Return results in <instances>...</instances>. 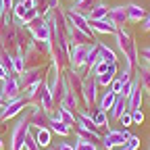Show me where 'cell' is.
I'll list each match as a JSON object with an SVG mask.
<instances>
[{
    "label": "cell",
    "mask_w": 150,
    "mask_h": 150,
    "mask_svg": "<svg viewBox=\"0 0 150 150\" xmlns=\"http://www.w3.org/2000/svg\"><path fill=\"white\" fill-rule=\"evenodd\" d=\"M27 31H29V35L33 38V40H50V35H52V31H50V21L46 17H38V19H33V21L25 27Z\"/></svg>",
    "instance_id": "cell-9"
},
{
    "label": "cell",
    "mask_w": 150,
    "mask_h": 150,
    "mask_svg": "<svg viewBox=\"0 0 150 150\" xmlns=\"http://www.w3.org/2000/svg\"><path fill=\"white\" fill-rule=\"evenodd\" d=\"M33 102H35V104H40L46 112H52V110L56 108L54 98H52V92H50V88H48V81H46V79L40 83V90H38L35 100H33Z\"/></svg>",
    "instance_id": "cell-12"
},
{
    "label": "cell",
    "mask_w": 150,
    "mask_h": 150,
    "mask_svg": "<svg viewBox=\"0 0 150 150\" xmlns=\"http://www.w3.org/2000/svg\"><path fill=\"white\" fill-rule=\"evenodd\" d=\"M92 144H94V142H88V140H83V138H75V150H90Z\"/></svg>",
    "instance_id": "cell-40"
},
{
    "label": "cell",
    "mask_w": 150,
    "mask_h": 150,
    "mask_svg": "<svg viewBox=\"0 0 150 150\" xmlns=\"http://www.w3.org/2000/svg\"><path fill=\"white\" fill-rule=\"evenodd\" d=\"M100 59H102V61H106V63H110V65H117V63H119V54L112 50L110 46L100 44Z\"/></svg>",
    "instance_id": "cell-31"
},
{
    "label": "cell",
    "mask_w": 150,
    "mask_h": 150,
    "mask_svg": "<svg viewBox=\"0 0 150 150\" xmlns=\"http://www.w3.org/2000/svg\"><path fill=\"white\" fill-rule=\"evenodd\" d=\"M38 17H40V13H38V8H31L23 19H21V23H19V25H21V27H27L31 21H33V19H38Z\"/></svg>",
    "instance_id": "cell-35"
},
{
    "label": "cell",
    "mask_w": 150,
    "mask_h": 150,
    "mask_svg": "<svg viewBox=\"0 0 150 150\" xmlns=\"http://www.w3.org/2000/svg\"><path fill=\"white\" fill-rule=\"evenodd\" d=\"M61 6V0H46V8H48V15L54 11V8H59Z\"/></svg>",
    "instance_id": "cell-44"
},
{
    "label": "cell",
    "mask_w": 150,
    "mask_h": 150,
    "mask_svg": "<svg viewBox=\"0 0 150 150\" xmlns=\"http://www.w3.org/2000/svg\"><path fill=\"white\" fill-rule=\"evenodd\" d=\"M115 42H117V50L121 54V59L125 61V67L127 71H131L136 75V67L140 63V52H138V46H136V40H134V35H131L125 27L117 29L115 33Z\"/></svg>",
    "instance_id": "cell-1"
},
{
    "label": "cell",
    "mask_w": 150,
    "mask_h": 150,
    "mask_svg": "<svg viewBox=\"0 0 150 150\" xmlns=\"http://www.w3.org/2000/svg\"><path fill=\"white\" fill-rule=\"evenodd\" d=\"M98 0H75V2L69 6V8H73V11H77V13H83V15H88L92 8H94V4H96Z\"/></svg>",
    "instance_id": "cell-32"
},
{
    "label": "cell",
    "mask_w": 150,
    "mask_h": 150,
    "mask_svg": "<svg viewBox=\"0 0 150 150\" xmlns=\"http://www.w3.org/2000/svg\"><path fill=\"white\" fill-rule=\"evenodd\" d=\"M148 150H150V148H148Z\"/></svg>",
    "instance_id": "cell-57"
},
{
    "label": "cell",
    "mask_w": 150,
    "mask_h": 150,
    "mask_svg": "<svg viewBox=\"0 0 150 150\" xmlns=\"http://www.w3.org/2000/svg\"><path fill=\"white\" fill-rule=\"evenodd\" d=\"M142 31H144V33L150 31V15H146V19L142 21Z\"/></svg>",
    "instance_id": "cell-45"
},
{
    "label": "cell",
    "mask_w": 150,
    "mask_h": 150,
    "mask_svg": "<svg viewBox=\"0 0 150 150\" xmlns=\"http://www.w3.org/2000/svg\"><path fill=\"white\" fill-rule=\"evenodd\" d=\"M94 33H102V35H115L117 33V25L110 21V19H100V21H90Z\"/></svg>",
    "instance_id": "cell-18"
},
{
    "label": "cell",
    "mask_w": 150,
    "mask_h": 150,
    "mask_svg": "<svg viewBox=\"0 0 150 150\" xmlns=\"http://www.w3.org/2000/svg\"><path fill=\"white\" fill-rule=\"evenodd\" d=\"M4 148V142H2V138H0V150H2Z\"/></svg>",
    "instance_id": "cell-53"
},
{
    "label": "cell",
    "mask_w": 150,
    "mask_h": 150,
    "mask_svg": "<svg viewBox=\"0 0 150 150\" xmlns=\"http://www.w3.org/2000/svg\"><path fill=\"white\" fill-rule=\"evenodd\" d=\"M108 67H110V63H106V61H100L96 67H94L88 75H102V73H106L108 71Z\"/></svg>",
    "instance_id": "cell-36"
},
{
    "label": "cell",
    "mask_w": 150,
    "mask_h": 150,
    "mask_svg": "<svg viewBox=\"0 0 150 150\" xmlns=\"http://www.w3.org/2000/svg\"><path fill=\"white\" fill-rule=\"evenodd\" d=\"M33 138L38 142V146H40L42 150H46L48 146H52V131L48 127H42V129H35L33 131Z\"/></svg>",
    "instance_id": "cell-25"
},
{
    "label": "cell",
    "mask_w": 150,
    "mask_h": 150,
    "mask_svg": "<svg viewBox=\"0 0 150 150\" xmlns=\"http://www.w3.org/2000/svg\"><path fill=\"white\" fill-rule=\"evenodd\" d=\"M140 144H142V142H140V138H138V136H134V134H131V136L127 138V142H125V146H129L131 150H138V148H140Z\"/></svg>",
    "instance_id": "cell-41"
},
{
    "label": "cell",
    "mask_w": 150,
    "mask_h": 150,
    "mask_svg": "<svg viewBox=\"0 0 150 150\" xmlns=\"http://www.w3.org/2000/svg\"><path fill=\"white\" fill-rule=\"evenodd\" d=\"M125 110H127V96H117L112 108L108 110V119H119Z\"/></svg>",
    "instance_id": "cell-28"
},
{
    "label": "cell",
    "mask_w": 150,
    "mask_h": 150,
    "mask_svg": "<svg viewBox=\"0 0 150 150\" xmlns=\"http://www.w3.org/2000/svg\"><path fill=\"white\" fill-rule=\"evenodd\" d=\"M29 102H27V98L23 96H17V98H13V100H6V104L0 108V121H8V119H15L17 115H21L23 112V108L27 106Z\"/></svg>",
    "instance_id": "cell-7"
},
{
    "label": "cell",
    "mask_w": 150,
    "mask_h": 150,
    "mask_svg": "<svg viewBox=\"0 0 150 150\" xmlns=\"http://www.w3.org/2000/svg\"><path fill=\"white\" fill-rule=\"evenodd\" d=\"M115 100H117V94L112 92L110 88H106L104 92H102V96L98 98V108H102V110H110L112 108V104H115Z\"/></svg>",
    "instance_id": "cell-27"
},
{
    "label": "cell",
    "mask_w": 150,
    "mask_h": 150,
    "mask_svg": "<svg viewBox=\"0 0 150 150\" xmlns=\"http://www.w3.org/2000/svg\"><path fill=\"white\" fill-rule=\"evenodd\" d=\"M48 129L52 131V136H59V138H67V136H71V131H73L71 125H67L63 121H52V119L48 123Z\"/></svg>",
    "instance_id": "cell-26"
},
{
    "label": "cell",
    "mask_w": 150,
    "mask_h": 150,
    "mask_svg": "<svg viewBox=\"0 0 150 150\" xmlns=\"http://www.w3.org/2000/svg\"><path fill=\"white\" fill-rule=\"evenodd\" d=\"M142 100H144V90H142V86H140V83H138V79H136L134 90H131V94L127 96V110L142 108Z\"/></svg>",
    "instance_id": "cell-19"
},
{
    "label": "cell",
    "mask_w": 150,
    "mask_h": 150,
    "mask_svg": "<svg viewBox=\"0 0 150 150\" xmlns=\"http://www.w3.org/2000/svg\"><path fill=\"white\" fill-rule=\"evenodd\" d=\"M90 21H100V19H106L108 17V6L106 4H102V2H96L94 4V8L86 15Z\"/></svg>",
    "instance_id": "cell-29"
},
{
    "label": "cell",
    "mask_w": 150,
    "mask_h": 150,
    "mask_svg": "<svg viewBox=\"0 0 150 150\" xmlns=\"http://www.w3.org/2000/svg\"><path fill=\"white\" fill-rule=\"evenodd\" d=\"M73 2H75V0H73Z\"/></svg>",
    "instance_id": "cell-56"
},
{
    "label": "cell",
    "mask_w": 150,
    "mask_h": 150,
    "mask_svg": "<svg viewBox=\"0 0 150 150\" xmlns=\"http://www.w3.org/2000/svg\"><path fill=\"white\" fill-rule=\"evenodd\" d=\"M117 75H119V67H117V65H110L106 73H102V75H94V77H96V81H98L100 88L106 90V88H110L112 81L117 79Z\"/></svg>",
    "instance_id": "cell-24"
},
{
    "label": "cell",
    "mask_w": 150,
    "mask_h": 150,
    "mask_svg": "<svg viewBox=\"0 0 150 150\" xmlns=\"http://www.w3.org/2000/svg\"><path fill=\"white\" fill-rule=\"evenodd\" d=\"M108 19L117 25V29L125 27V25L129 23V21H127V8H125L123 4H119V6H110V8H108Z\"/></svg>",
    "instance_id": "cell-17"
},
{
    "label": "cell",
    "mask_w": 150,
    "mask_h": 150,
    "mask_svg": "<svg viewBox=\"0 0 150 150\" xmlns=\"http://www.w3.org/2000/svg\"><path fill=\"white\" fill-rule=\"evenodd\" d=\"M136 79L142 86V90L150 94V65L138 63V67H136Z\"/></svg>",
    "instance_id": "cell-20"
},
{
    "label": "cell",
    "mask_w": 150,
    "mask_h": 150,
    "mask_svg": "<svg viewBox=\"0 0 150 150\" xmlns=\"http://www.w3.org/2000/svg\"><path fill=\"white\" fill-rule=\"evenodd\" d=\"M59 150H75V144H71V142H61V144H59Z\"/></svg>",
    "instance_id": "cell-46"
},
{
    "label": "cell",
    "mask_w": 150,
    "mask_h": 150,
    "mask_svg": "<svg viewBox=\"0 0 150 150\" xmlns=\"http://www.w3.org/2000/svg\"><path fill=\"white\" fill-rule=\"evenodd\" d=\"M23 71H25V61H23V54H15L13 56V73L17 75H23Z\"/></svg>",
    "instance_id": "cell-34"
},
{
    "label": "cell",
    "mask_w": 150,
    "mask_h": 150,
    "mask_svg": "<svg viewBox=\"0 0 150 150\" xmlns=\"http://www.w3.org/2000/svg\"><path fill=\"white\" fill-rule=\"evenodd\" d=\"M4 104H6V100H4V96H2V94H0V108H2Z\"/></svg>",
    "instance_id": "cell-50"
},
{
    "label": "cell",
    "mask_w": 150,
    "mask_h": 150,
    "mask_svg": "<svg viewBox=\"0 0 150 150\" xmlns=\"http://www.w3.org/2000/svg\"><path fill=\"white\" fill-rule=\"evenodd\" d=\"M88 46L90 44H69V67L77 69L81 75H88Z\"/></svg>",
    "instance_id": "cell-3"
},
{
    "label": "cell",
    "mask_w": 150,
    "mask_h": 150,
    "mask_svg": "<svg viewBox=\"0 0 150 150\" xmlns=\"http://www.w3.org/2000/svg\"><path fill=\"white\" fill-rule=\"evenodd\" d=\"M31 131L29 127V119H27V112L23 110L19 115L17 123L13 125V131H11V138H8V150H23L25 148V138Z\"/></svg>",
    "instance_id": "cell-2"
},
{
    "label": "cell",
    "mask_w": 150,
    "mask_h": 150,
    "mask_svg": "<svg viewBox=\"0 0 150 150\" xmlns=\"http://www.w3.org/2000/svg\"><path fill=\"white\" fill-rule=\"evenodd\" d=\"M119 150H131V148H129V146H121Z\"/></svg>",
    "instance_id": "cell-52"
},
{
    "label": "cell",
    "mask_w": 150,
    "mask_h": 150,
    "mask_svg": "<svg viewBox=\"0 0 150 150\" xmlns=\"http://www.w3.org/2000/svg\"><path fill=\"white\" fill-rule=\"evenodd\" d=\"M92 119H94V125H96V129H102V127H108V112L102 110V108H94L92 112Z\"/></svg>",
    "instance_id": "cell-30"
},
{
    "label": "cell",
    "mask_w": 150,
    "mask_h": 150,
    "mask_svg": "<svg viewBox=\"0 0 150 150\" xmlns=\"http://www.w3.org/2000/svg\"><path fill=\"white\" fill-rule=\"evenodd\" d=\"M125 8H127V21L129 23H142L144 19H146V8L144 6H140V4H136V2H129V4H125Z\"/></svg>",
    "instance_id": "cell-21"
},
{
    "label": "cell",
    "mask_w": 150,
    "mask_h": 150,
    "mask_svg": "<svg viewBox=\"0 0 150 150\" xmlns=\"http://www.w3.org/2000/svg\"><path fill=\"white\" fill-rule=\"evenodd\" d=\"M38 2H40V0H35V4H38Z\"/></svg>",
    "instance_id": "cell-55"
},
{
    "label": "cell",
    "mask_w": 150,
    "mask_h": 150,
    "mask_svg": "<svg viewBox=\"0 0 150 150\" xmlns=\"http://www.w3.org/2000/svg\"><path fill=\"white\" fill-rule=\"evenodd\" d=\"M23 150H42L40 146H38L35 138H33V131H29V134H27V138H25V148H23Z\"/></svg>",
    "instance_id": "cell-37"
},
{
    "label": "cell",
    "mask_w": 150,
    "mask_h": 150,
    "mask_svg": "<svg viewBox=\"0 0 150 150\" xmlns=\"http://www.w3.org/2000/svg\"><path fill=\"white\" fill-rule=\"evenodd\" d=\"M129 112H131V121H134V125H142V123H144V112H142V108L129 110Z\"/></svg>",
    "instance_id": "cell-38"
},
{
    "label": "cell",
    "mask_w": 150,
    "mask_h": 150,
    "mask_svg": "<svg viewBox=\"0 0 150 150\" xmlns=\"http://www.w3.org/2000/svg\"><path fill=\"white\" fill-rule=\"evenodd\" d=\"M140 61L146 63V65H150V46L142 48V52H140Z\"/></svg>",
    "instance_id": "cell-43"
},
{
    "label": "cell",
    "mask_w": 150,
    "mask_h": 150,
    "mask_svg": "<svg viewBox=\"0 0 150 150\" xmlns=\"http://www.w3.org/2000/svg\"><path fill=\"white\" fill-rule=\"evenodd\" d=\"M35 8V0H15V6H13V17H15V25L21 23V19L31 11Z\"/></svg>",
    "instance_id": "cell-16"
},
{
    "label": "cell",
    "mask_w": 150,
    "mask_h": 150,
    "mask_svg": "<svg viewBox=\"0 0 150 150\" xmlns=\"http://www.w3.org/2000/svg\"><path fill=\"white\" fill-rule=\"evenodd\" d=\"M56 110L61 112V119H63V123H67V125H75V121H77V117H75V112L71 110V108H67L65 104H59L56 106Z\"/></svg>",
    "instance_id": "cell-33"
},
{
    "label": "cell",
    "mask_w": 150,
    "mask_h": 150,
    "mask_svg": "<svg viewBox=\"0 0 150 150\" xmlns=\"http://www.w3.org/2000/svg\"><path fill=\"white\" fill-rule=\"evenodd\" d=\"M110 90H112V92H115V94H117V96H121V90H123V81H121V79L117 77L115 81H112V83H110Z\"/></svg>",
    "instance_id": "cell-42"
},
{
    "label": "cell",
    "mask_w": 150,
    "mask_h": 150,
    "mask_svg": "<svg viewBox=\"0 0 150 150\" xmlns=\"http://www.w3.org/2000/svg\"><path fill=\"white\" fill-rule=\"evenodd\" d=\"M23 61H25V69H35V67H42V65L50 63V59H46V56L40 50H35L31 44H27L25 50H23Z\"/></svg>",
    "instance_id": "cell-11"
},
{
    "label": "cell",
    "mask_w": 150,
    "mask_h": 150,
    "mask_svg": "<svg viewBox=\"0 0 150 150\" xmlns=\"http://www.w3.org/2000/svg\"><path fill=\"white\" fill-rule=\"evenodd\" d=\"M98 81L94 75H86V79H83V90H81V102L86 106V110L94 112L92 108L98 104Z\"/></svg>",
    "instance_id": "cell-4"
},
{
    "label": "cell",
    "mask_w": 150,
    "mask_h": 150,
    "mask_svg": "<svg viewBox=\"0 0 150 150\" xmlns=\"http://www.w3.org/2000/svg\"><path fill=\"white\" fill-rule=\"evenodd\" d=\"M100 40H96V42H92L90 46H88V61H86V65H88V71H92L94 67H96L102 59H100Z\"/></svg>",
    "instance_id": "cell-23"
},
{
    "label": "cell",
    "mask_w": 150,
    "mask_h": 150,
    "mask_svg": "<svg viewBox=\"0 0 150 150\" xmlns=\"http://www.w3.org/2000/svg\"><path fill=\"white\" fill-rule=\"evenodd\" d=\"M0 134H2V121H0Z\"/></svg>",
    "instance_id": "cell-54"
},
{
    "label": "cell",
    "mask_w": 150,
    "mask_h": 150,
    "mask_svg": "<svg viewBox=\"0 0 150 150\" xmlns=\"http://www.w3.org/2000/svg\"><path fill=\"white\" fill-rule=\"evenodd\" d=\"M8 75H13V73H8L4 65H0V81H2V79H6V77H8Z\"/></svg>",
    "instance_id": "cell-47"
},
{
    "label": "cell",
    "mask_w": 150,
    "mask_h": 150,
    "mask_svg": "<svg viewBox=\"0 0 150 150\" xmlns=\"http://www.w3.org/2000/svg\"><path fill=\"white\" fill-rule=\"evenodd\" d=\"M46 150H59V146H48Z\"/></svg>",
    "instance_id": "cell-51"
},
{
    "label": "cell",
    "mask_w": 150,
    "mask_h": 150,
    "mask_svg": "<svg viewBox=\"0 0 150 150\" xmlns=\"http://www.w3.org/2000/svg\"><path fill=\"white\" fill-rule=\"evenodd\" d=\"M73 129H75V136H77V138H83V140H88V142H94V144H100V142H102V134H100L98 129L86 127V125H81L79 121H75Z\"/></svg>",
    "instance_id": "cell-15"
},
{
    "label": "cell",
    "mask_w": 150,
    "mask_h": 150,
    "mask_svg": "<svg viewBox=\"0 0 150 150\" xmlns=\"http://www.w3.org/2000/svg\"><path fill=\"white\" fill-rule=\"evenodd\" d=\"M69 42L71 44H92V42H96V35H90V33H86V31H81V29L71 25V29H69Z\"/></svg>",
    "instance_id": "cell-22"
},
{
    "label": "cell",
    "mask_w": 150,
    "mask_h": 150,
    "mask_svg": "<svg viewBox=\"0 0 150 150\" xmlns=\"http://www.w3.org/2000/svg\"><path fill=\"white\" fill-rule=\"evenodd\" d=\"M4 13H6V11H4V6H2V0H0V19H2Z\"/></svg>",
    "instance_id": "cell-49"
},
{
    "label": "cell",
    "mask_w": 150,
    "mask_h": 150,
    "mask_svg": "<svg viewBox=\"0 0 150 150\" xmlns=\"http://www.w3.org/2000/svg\"><path fill=\"white\" fill-rule=\"evenodd\" d=\"M63 75H65L67 90L73 92L75 96L81 98V90H83V79H86V75H81L77 69H71V67H67V69L63 71Z\"/></svg>",
    "instance_id": "cell-10"
},
{
    "label": "cell",
    "mask_w": 150,
    "mask_h": 150,
    "mask_svg": "<svg viewBox=\"0 0 150 150\" xmlns=\"http://www.w3.org/2000/svg\"><path fill=\"white\" fill-rule=\"evenodd\" d=\"M23 110L27 112V119H29V127H31V129H42V127H48V123H50V112H46L40 104L29 102Z\"/></svg>",
    "instance_id": "cell-5"
},
{
    "label": "cell",
    "mask_w": 150,
    "mask_h": 150,
    "mask_svg": "<svg viewBox=\"0 0 150 150\" xmlns=\"http://www.w3.org/2000/svg\"><path fill=\"white\" fill-rule=\"evenodd\" d=\"M131 134H129V129L125 127V129H108L106 134L102 136V146H104V150H115V148H121V146H125V142H127V138H129Z\"/></svg>",
    "instance_id": "cell-6"
},
{
    "label": "cell",
    "mask_w": 150,
    "mask_h": 150,
    "mask_svg": "<svg viewBox=\"0 0 150 150\" xmlns=\"http://www.w3.org/2000/svg\"><path fill=\"white\" fill-rule=\"evenodd\" d=\"M48 69H50V63H48V65H42V67H35V69H25L23 75H19L21 90H25V88H29V86H33V83H40L42 79H46Z\"/></svg>",
    "instance_id": "cell-8"
},
{
    "label": "cell",
    "mask_w": 150,
    "mask_h": 150,
    "mask_svg": "<svg viewBox=\"0 0 150 150\" xmlns=\"http://www.w3.org/2000/svg\"><path fill=\"white\" fill-rule=\"evenodd\" d=\"M67 19H69V23H71L73 27H77V29H81V31L94 35V29H92V25H90V19H88L83 13H77V11H73V8H67Z\"/></svg>",
    "instance_id": "cell-14"
},
{
    "label": "cell",
    "mask_w": 150,
    "mask_h": 150,
    "mask_svg": "<svg viewBox=\"0 0 150 150\" xmlns=\"http://www.w3.org/2000/svg\"><path fill=\"white\" fill-rule=\"evenodd\" d=\"M21 83H19L17 75H8L6 79H2V86H0V94L4 96V100H13L17 96H21Z\"/></svg>",
    "instance_id": "cell-13"
},
{
    "label": "cell",
    "mask_w": 150,
    "mask_h": 150,
    "mask_svg": "<svg viewBox=\"0 0 150 150\" xmlns=\"http://www.w3.org/2000/svg\"><path fill=\"white\" fill-rule=\"evenodd\" d=\"M2 6H4V11H13L15 0H2Z\"/></svg>",
    "instance_id": "cell-48"
},
{
    "label": "cell",
    "mask_w": 150,
    "mask_h": 150,
    "mask_svg": "<svg viewBox=\"0 0 150 150\" xmlns=\"http://www.w3.org/2000/svg\"><path fill=\"white\" fill-rule=\"evenodd\" d=\"M117 121L123 125V129H125V127H129V125H134V121H131V112H129V110H125V112H123V115H121Z\"/></svg>",
    "instance_id": "cell-39"
}]
</instances>
